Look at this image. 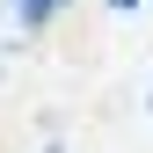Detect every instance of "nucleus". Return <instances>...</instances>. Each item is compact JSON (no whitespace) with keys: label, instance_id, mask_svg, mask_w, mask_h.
Wrapping results in <instances>:
<instances>
[{"label":"nucleus","instance_id":"1","mask_svg":"<svg viewBox=\"0 0 153 153\" xmlns=\"http://www.w3.org/2000/svg\"><path fill=\"white\" fill-rule=\"evenodd\" d=\"M59 7H66V0H22V22H29V29H44Z\"/></svg>","mask_w":153,"mask_h":153},{"label":"nucleus","instance_id":"2","mask_svg":"<svg viewBox=\"0 0 153 153\" xmlns=\"http://www.w3.org/2000/svg\"><path fill=\"white\" fill-rule=\"evenodd\" d=\"M109 7H139V0H109Z\"/></svg>","mask_w":153,"mask_h":153}]
</instances>
